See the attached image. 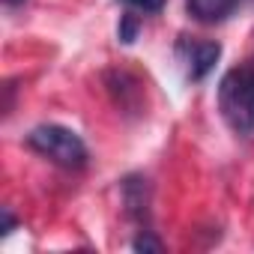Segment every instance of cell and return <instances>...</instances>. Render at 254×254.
<instances>
[{
    "label": "cell",
    "instance_id": "2",
    "mask_svg": "<svg viewBox=\"0 0 254 254\" xmlns=\"http://www.w3.org/2000/svg\"><path fill=\"white\" fill-rule=\"evenodd\" d=\"M27 147L33 153H39L42 159L66 168V171H81L90 159L87 153V144L81 141L78 132L66 129V126H57V123H42L27 135Z\"/></svg>",
    "mask_w": 254,
    "mask_h": 254
},
{
    "label": "cell",
    "instance_id": "7",
    "mask_svg": "<svg viewBox=\"0 0 254 254\" xmlns=\"http://www.w3.org/2000/svg\"><path fill=\"white\" fill-rule=\"evenodd\" d=\"M138 30H141V18H138V15H132V12L120 15L117 36H120V42H123V45H132V42L138 39Z\"/></svg>",
    "mask_w": 254,
    "mask_h": 254
},
{
    "label": "cell",
    "instance_id": "8",
    "mask_svg": "<svg viewBox=\"0 0 254 254\" xmlns=\"http://www.w3.org/2000/svg\"><path fill=\"white\" fill-rule=\"evenodd\" d=\"M132 248L141 251V254H162V251H165V242H162L153 230H141V233L132 239Z\"/></svg>",
    "mask_w": 254,
    "mask_h": 254
},
{
    "label": "cell",
    "instance_id": "9",
    "mask_svg": "<svg viewBox=\"0 0 254 254\" xmlns=\"http://www.w3.org/2000/svg\"><path fill=\"white\" fill-rule=\"evenodd\" d=\"M123 3H129V6H135L141 12H162L168 0H123Z\"/></svg>",
    "mask_w": 254,
    "mask_h": 254
},
{
    "label": "cell",
    "instance_id": "4",
    "mask_svg": "<svg viewBox=\"0 0 254 254\" xmlns=\"http://www.w3.org/2000/svg\"><path fill=\"white\" fill-rule=\"evenodd\" d=\"M123 203H126V215L135 221H147L150 215V186L144 177H126L123 180Z\"/></svg>",
    "mask_w": 254,
    "mask_h": 254
},
{
    "label": "cell",
    "instance_id": "3",
    "mask_svg": "<svg viewBox=\"0 0 254 254\" xmlns=\"http://www.w3.org/2000/svg\"><path fill=\"white\" fill-rule=\"evenodd\" d=\"M177 57H180V63L186 66V75L191 78V81H203L212 69H215V63H218V57H221V45L218 42H209V39H189V36H180L177 39Z\"/></svg>",
    "mask_w": 254,
    "mask_h": 254
},
{
    "label": "cell",
    "instance_id": "11",
    "mask_svg": "<svg viewBox=\"0 0 254 254\" xmlns=\"http://www.w3.org/2000/svg\"><path fill=\"white\" fill-rule=\"evenodd\" d=\"M3 3H6V6H21L24 0H3Z\"/></svg>",
    "mask_w": 254,
    "mask_h": 254
},
{
    "label": "cell",
    "instance_id": "5",
    "mask_svg": "<svg viewBox=\"0 0 254 254\" xmlns=\"http://www.w3.org/2000/svg\"><path fill=\"white\" fill-rule=\"evenodd\" d=\"M239 6V0H186V12L200 24H221Z\"/></svg>",
    "mask_w": 254,
    "mask_h": 254
},
{
    "label": "cell",
    "instance_id": "1",
    "mask_svg": "<svg viewBox=\"0 0 254 254\" xmlns=\"http://www.w3.org/2000/svg\"><path fill=\"white\" fill-rule=\"evenodd\" d=\"M218 111L236 135L254 132V66H233L218 84Z\"/></svg>",
    "mask_w": 254,
    "mask_h": 254
},
{
    "label": "cell",
    "instance_id": "10",
    "mask_svg": "<svg viewBox=\"0 0 254 254\" xmlns=\"http://www.w3.org/2000/svg\"><path fill=\"white\" fill-rule=\"evenodd\" d=\"M15 230V218H12V212L9 209H3V236L6 233H12Z\"/></svg>",
    "mask_w": 254,
    "mask_h": 254
},
{
    "label": "cell",
    "instance_id": "6",
    "mask_svg": "<svg viewBox=\"0 0 254 254\" xmlns=\"http://www.w3.org/2000/svg\"><path fill=\"white\" fill-rule=\"evenodd\" d=\"M108 90L114 93L120 108H138V102L144 96L141 81L132 78L129 72H108Z\"/></svg>",
    "mask_w": 254,
    "mask_h": 254
}]
</instances>
